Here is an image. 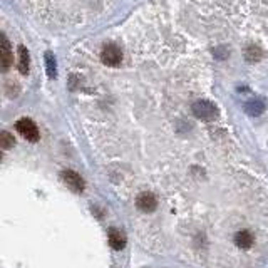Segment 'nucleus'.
I'll return each mask as SVG.
<instances>
[{
	"mask_svg": "<svg viewBox=\"0 0 268 268\" xmlns=\"http://www.w3.org/2000/svg\"><path fill=\"white\" fill-rule=\"evenodd\" d=\"M15 129H17L22 137H25V139L30 141V143H35V141H39V137H41L37 124H35L32 119H29V117L19 119L17 124H15Z\"/></svg>",
	"mask_w": 268,
	"mask_h": 268,
	"instance_id": "1",
	"label": "nucleus"
},
{
	"mask_svg": "<svg viewBox=\"0 0 268 268\" xmlns=\"http://www.w3.org/2000/svg\"><path fill=\"white\" fill-rule=\"evenodd\" d=\"M0 57H2V70L3 72H7L9 67L12 66L14 56H12L10 44H9V41H7L5 35H2V41H0Z\"/></svg>",
	"mask_w": 268,
	"mask_h": 268,
	"instance_id": "6",
	"label": "nucleus"
},
{
	"mask_svg": "<svg viewBox=\"0 0 268 268\" xmlns=\"http://www.w3.org/2000/svg\"><path fill=\"white\" fill-rule=\"evenodd\" d=\"M246 111L250 114H260L263 111V104L260 101H253V102H250V104L246 106Z\"/></svg>",
	"mask_w": 268,
	"mask_h": 268,
	"instance_id": "11",
	"label": "nucleus"
},
{
	"mask_svg": "<svg viewBox=\"0 0 268 268\" xmlns=\"http://www.w3.org/2000/svg\"><path fill=\"white\" fill-rule=\"evenodd\" d=\"M193 114L201 121H213L218 116V109L210 101H198L193 104Z\"/></svg>",
	"mask_w": 268,
	"mask_h": 268,
	"instance_id": "2",
	"label": "nucleus"
},
{
	"mask_svg": "<svg viewBox=\"0 0 268 268\" xmlns=\"http://www.w3.org/2000/svg\"><path fill=\"white\" fill-rule=\"evenodd\" d=\"M0 146H2V149H10V148H14L15 146V139H14V136H12L10 133H7V131H2V134H0Z\"/></svg>",
	"mask_w": 268,
	"mask_h": 268,
	"instance_id": "10",
	"label": "nucleus"
},
{
	"mask_svg": "<svg viewBox=\"0 0 268 268\" xmlns=\"http://www.w3.org/2000/svg\"><path fill=\"white\" fill-rule=\"evenodd\" d=\"M47 72H49V77H56V61L50 54H47Z\"/></svg>",
	"mask_w": 268,
	"mask_h": 268,
	"instance_id": "12",
	"label": "nucleus"
},
{
	"mask_svg": "<svg viewBox=\"0 0 268 268\" xmlns=\"http://www.w3.org/2000/svg\"><path fill=\"white\" fill-rule=\"evenodd\" d=\"M101 61L109 67H117L123 61V52H121V49L116 44H108L102 47Z\"/></svg>",
	"mask_w": 268,
	"mask_h": 268,
	"instance_id": "3",
	"label": "nucleus"
},
{
	"mask_svg": "<svg viewBox=\"0 0 268 268\" xmlns=\"http://www.w3.org/2000/svg\"><path fill=\"white\" fill-rule=\"evenodd\" d=\"M61 178L66 183L67 188H70L74 193H82L86 188V183L82 179V176L79 173L72 171V169H66V171L61 173Z\"/></svg>",
	"mask_w": 268,
	"mask_h": 268,
	"instance_id": "4",
	"label": "nucleus"
},
{
	"mask_svg": "<svg viewBox=\"0 0 268 268\" xmlns=\"http://www.w3.org/2000/svg\"><path fill=\"white\" fill-rule=\"evenodd\" d=\"M136 204H137V208H139L141 211L151 213L157 208V200H156V196L153 195V193L146 191V193H141V195L137 196Z\"/></svg>",
	"mask_w": 268,
	"mask_h": 268,
	"instance_id": "5",
	"label": "nucleus"
},
{
	"mask_svg": "<svg viewBox=\"0 0 268 268\" xmlns=\"http://www.w3.org/2000/svg\"><path fill=\"white\" fill-rule=\"evenodd\" d=\"M19 70L21 74L29 72V52L23 45L19 47Z\"/></svg>",
	"mask_w": 268,
	"mask_h": 268,
	"instance_id": "9",
	"label": "nucleus"
},
{
	"mask_svg": "<svg viewBox=\"0 0 268 268\" xmlns=\"http://www.w3.org/2000/svg\"><path fill=\"white\" fill-rule=\"evenodd\" d=\"M253 242H255L253 235H251L248 230H240L238 233L235 235V243L238 248H245L246 250V248H250L253 245Z\"/></svg>",
	"mask_w": 268,
	"mask_h": 268,
	"instance_id": "8",
	"label": "nucleus"
},
{
	"mask_svg": "<svg viewBox=\"0 0 268 268\" xmlns=\"http://www.w3.org/2000/svg\"><path fill=\"white\" fill-rule=\"evenodd\" d=\"M108 240H109V245H111L114 250H123L126 246V235L117 228H111L108 233Z\"/></svg>",
	"mask_w": 268,
	"mask_h": 268,
	"instance_id": "7",
	"label": "nucleus"
}]
</instances>
